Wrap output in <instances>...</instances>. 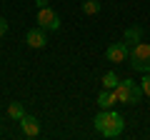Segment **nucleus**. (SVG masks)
<instances>
[{
  "mask_svg": "<svg viewBox=\"0 0 150 140\" xmlns=\"http://www.w3.org/2000/svg\"><path fill=\"white\" fill-rule=\"evenodd\" d=\"M130 55V48L125 43H112V45H108V50H105V58L110 60V63H125V58Z\"/></svg>",
  "mask_w": 150,
  "mask_h": 140,
  "instance_id": "obj_5",
  "label": "nucleus"
},
{
  "mask_svg": "<svg viewBox=\"0 0 150 140\" xmlns=\"http://www.w3.org/2000/svg\"><path fill=\"white\" fill-rule=\"evenodd\" d=\"M118 103V95H115V90H108V88H103V93L98 95V105H100L103 110H108V108H112Z\"/></svg>",
  "mask_w": 150,
  "mask_h": 140,
  "instance_id": "obj_9",
  "label": "nucleus"
},
{
  "mask_svg": "<svg viewBox=\"0 0 150 140\" xmlns=\"http://www.w3.org/2000/svg\"><path fill=\"white\" fill-rule=\"evenodd\" d=\"M93 125H95V130L100 135H105V138H118V135L123 133V128H125V120H123V115L115 113L112 108H108V110L100 108V113L93 118Z\"/></svg>",
  "mask_w": 150,
  "mask_h": 140,
  "instance_id": "obj_1",
  "label": "nucleus"
},
{
  "mask_svg": "<svg viewBox=\"0 0 150 140\" xmlns=\"http://www.w3.org/2000/svg\"><path fill=\"white\" fill-rule=\"evenodd\" d=\"M115 95H118V103H128V105H135V103L143 100V88L135 85L133 80H120L118 88H115Z\"/></svg>",
  "mask_w": 150,
  "mask_h": 140,
  "instance_id": "obj_3",
  "label": "nucleus"
},
{
  "mask_svg": "<svg viewBox=\"0 0 150 140\" xmlns=\"http://www.w3.org/2000/svg\"><path fill=\"white\" fill-rule=\"evenodd\" d=\"M23 115H25V108H23L20 103H10V105H8V118H13V120H20Z\"/></svg>",
  "mask_w": 150,
  "mask_h": 140,
  "instance_id": "obj_12",
  "label": "nucleus"
},
{
  "mask_svg": "<svg viewBox=\"0 0 150 140\" xmlns=\"http://www.w3.org/2000/svg\"><path fill=\"white\" fill-rule=\"evenodd\" d=\"M38 25L43 28V30H58L60 28V15L53 10V8H40L38 10Z\"/></svg>",
  "mask_w": 150,
  "mask_h": 140,
  "instance_id": "obj_4",
  "label": "nucleus"
},
{
  "mask_svg": "<svg viewBox=\"0 0 150 140\" xmlns=\"http://www.w3.org/2000/svg\"><path fill=\"white\" fill-rule=\"evenodd\" d=\"M130 68L138 70V73H150V43H143L140 40L138 45H133L130 48Z\"/></svg>",
  "mask_w": 150,
  "mask_h": 140,
  "instance_id": "obj_2",
  "label": "nucleus"
},
{
  "mask_svg": "<svg viewBox=\"0 0 150 140\" xmlns=\"http://www.w3.org/2000/svg\"><path fill=\"white\" fill-rule=\"evenodd\" d=\"M140 88H143V95L150 98V73H145V78H143V83H140Z\"/></svg>",
  "mask_w": 150,
  "mask_h": 140,
  "instance_id": "obj_13",
  "label": "nucleus"
},
{
  "mask_svg": "<svg viewBox=\"0 0 150 140\" xmlns=\"http://www.w3.org/2000/svg\"><path fill=\"white\" fill-rule=\"evenodd\" d=\"M5 33H8V20H5V18H0V38H3Z\"/></svg>",
  "mask_w": 150,
  "mask_h": 140,
  "instance_id": "obj_14",
  "label": "nucleus"
},
{
  "mask_svg": "<svg viewBox=\"0 0 150 140\" xmlns=\"http://www.w3.org/2000/svg\"><path fill=\"white\" fill-rule=\"evenodd\" d=\"M80 10L85 13V15H98V13H100V0H83Z\"/></svg>",
  "mask_w": 150,
  "mask_h": 140,
  "instance_id": "obj_10",
  "label": "nucleus"
},
{
  "mask_svg": "<svg viewBox=\"0 0 150 140\" xmlns=\"http://www.w3.org/2000/svg\"><path fill=\"white\" fill-rule=\"evenodd\" d=\"M118 83H120V78H118V73H112V70L103 75V88H108V90H115Z\"/></svg>",
  "mask_w": 150,
  "mask_h": 140,
  "instance_id": "obj_11",
  "label": "nucleus"
},
{
  "mask_svg": "<svg viewBox=\"0 0 150 140\" xmlns=\"http://www.w3.org/2000/svg\"><path fill=\"white\" fill-rule=\"evenodd\" d=\"M20 130L28 135V138H38V135H40V120H38L35 115H28L25 113L20 118Z\"/></svg>",
  "mask_w": 150,
  "mask_h": 140,
  "instance_id": "obj_6",
  "label": "nucleus"
},
{
  "mask_svg": "<svg viewBox=\"0 0 150 140\" xmlns=\"http://www.w3.org/2000/svg\"><path fill=\"white\" fill-rule=\"evenodd\" d=\"M140 40H143V28H140V25H130L128 30H125L123 43L128 45V48H133V45H138Z\"/></svg>",
  "mask_w": 150,
  "mask_h": 140,
  "instance_id": "obj_8",
  "label": "nucleus"
},
{
  "mask_svg": "<svg viewBox=\"0 0 150 140\" xmlns=\"http://www.w3.org/2000/svg\"><path fill=\"white\" fill-rule=\"evenodd\" d=\"M48 3H50V0H35V5H38V10H40V8H48Z\"/></svg>",
  "mask_w": 150,
  "mask_h": 140,
  "instance_id": "obj_15",
  "label": "nucleus"
},
{
  "mask_svg": "<svg viewBox=\"0 0 150 140\" xmlns=\"http://www.w3.org/2000/svg\"><path fill=\"white\" fill-rule=\"evenodd\" d=\"M25 43L30 45V48H35V50L38 48H45V43H48V40H45V30L40 25L33 28V30H28L25 33Z\"/></svg>",
  "mask_w": 150,
  "mask_h": 140,
  "instance_id": "obj_7",
  "label": "nucleus"
}]
</instances>
